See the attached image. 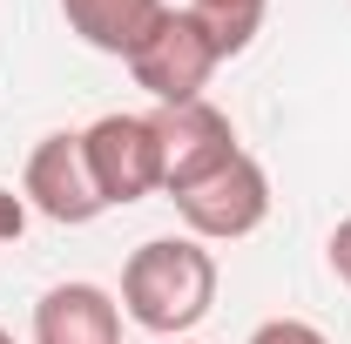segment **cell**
Returning a JSON list of instances; mask_svg holds the SVG:
<instances>
[{
  "mask_svg": "<svg viewBox=\"0 0 351 344\" xmlns=\"http://www.w3.org/2000/svg\"><path fill=\"white\" fill-rule=\"evenodd\" d=\"M217 304V257L196 236H149L122 263V317L149 338H189Z\"/></svg>",
  "mask_w": 351,
  "mask_h": 344,
  "instance_id": "cell-1",
  "label": "cell"
},
{
  "mask_svg": "<svg viewBox=\"0 0 351 344\" xmlns=\"http://www.w3.org/2000/svg\"><path fill=\"white\" fill-rule=\"evenodd\" d=\"M223 68V47L210 41V27L189 14V7H169L156 21V34L129 54V75L142 95H156V108H182V101H203L210 75Z\"/></svg>",
  "mask_w": 351,
  "mask_h": 344,
  "instance_id": "cell-2",
  "label": "cell"
},
{
  "mask_svg": "<svg viewBox=\"0 0 351 344\" xmlns=\"http://www.w3.org/2000/svg\"><path fill=\"white\" fill-rule=\"evenodd\" d=\"M169 203H176V216L189 223L196 243H243L250 230H263V216H270V175H263L257 156L237 149L217 175H203L196 189H182Z\"/></svg>",
  "mask_w": 351,
  "mask_h": 344,
  "instance_id": "cell-3",
  "label": "cell"
},
{
  "mask_svg": "<svg viewBox=\"0 0 351 344\" xmlns=\"http://www.w3.org/2000/svg\"><path fill=\"white\" fill-rule=\"evenodd\" d=\"M82 156L88 175L101 189V203H142L162 189V142H156V122L149 115H101L82 129Z\"/></svg>",
  "mask_w": 351,
  "mask_h": 344,
  "instance_id": "cell-4",
  "label": "cell"
},
{
  "mask_svg": "<svg viewBox=\"0 0 351 344\" xmlns=\"http://www.w3.org/2000/svg\"><path fill=\"white\" fill-rule=\"evenodd\" d=\"M21 196H27V210H41L61 230H82V223H95V216L108 210L101 189H95V175H88L82 129H54V135L34 142V156L21 169Z\"/></svg>",
  "mask_w": 351,
  "mask_h": 344,
  "instance_id": "cell-5",
  "label": "cell"
},
{
  "mask_svg": "<svg viewBox=\"0 0 351 344\" xmlns=\"http://www.w3.org/2000/svg\"><path fill=\"white\" fill-rule=\"evenodd\" d=\"M156 142H162V196L196 189L203 175H217L237 156V129L217 101H182V108H156Z\"/></svg>",
  "mask_w": 351,
  "mask_h": 344,
  "instance_id": "cell-6",
  "label": "cell"
},
{
  "mask_svg": "<svg viewBox=\"0 0 351 344\" xmlns=\"http://www.w3.org/2000/svg\"><path fill=\"white\" fill-rule=\"evenodd\" d=\"M34 344H122V304L101 284H54L34 304Z\"/></svg>",
  "mask_w": 351,
  "mask_h": 344,
  "instance_id": "cell-7",
  "label": "cell"
},
{
  "mask_svg": "<svg viewBox=\"0 0 351 344\" xmlns=\"http://www.w3.org/2000/svg\"><path fill=\"white\" fill-rule=\"evenodd\" d=\"M162 14H169V0H61V21L95 54H115V61H129L135 47L156 34Z\"/></svg>",
  "mask_w": 351,
  "mask_h": 344,
  "instance_id": "cell-8",
  "label": "cell"
},
{
  "mask_svg": "<svg viewBox=\"0 0 351 344\" xmlns=\"http://www.w3.org/2000/svg\"><path fill=\"white\" fill-rule=\"evenodd\" d=\"M263 7H270V0H189V14H196V21L210 27V41L223 47V61H230V54H243V47L257 41Z\"/></svg>",
  "mask_w": 351,
  "mask_h": 344,
  "instance_id": "cell-9",
  "label": "cell"
},
{
  "mask_svg": "<svg viewBox=\"0 0 351 344\" xmlns=\"http://www.w3.org/2000/svg\"><path fill=\"white\" fill-rule=\"evenodd\" d=\"M250 344H331V338L317 324H304V317H270V324L250 331Z\"/></svg>",
  "mask_w": 351,
  "mask_h": 344,
  "instance_id": "cell-10",
  "label": "cell"
},
{
  "mask_svg": "<svg viewBox=\"0 0 351 344\" xmlns=\"http://www.w3.org/2000/svg\"><path fill=\"white\" fill-rule=\"evenodd\" d=\"M27 230V196H14L7 182H0V243H14Z\"/></svg>",
  "mask_w": 351,
  "mask_h": 344,
  "instance_id": "cell-11",
  "label": "cell"
},
{
  "mask_svg": "<svg viewBox=\"0 0 351 344\" xmlns=\"http://www.w3.org/2000/svg\"><path fill=\"white\" fill-rule=\"evenodd\" d=\"M324 250H331V270H338V277L351 284V216L338 223V230H331V243H324Z\"/></svg>",
  "mask_w": 351,
  "mask_h": 344,
  "instance_id": "cell-12",
  "label": "cell"
},
{
  "mask_svg": "<svg viewBox=\"0 0 351 344\" xmlns=\"http://www.w3.org/2000/svg\"><path fill=\"white\" fill-rule=\"evenodd\" d=\"M0 344H14V331H0Z\"/></svg>",
  "mask_w": 351,
  "mask_h": 344,
  "instance_id": "cell-13",
  "label": "cell"
},
{
  "mask_svg": "<svg viewBox=\"0 0 351 344\" xmlns=\"http://www.w3.org/2000/svg\"><path fill=\"white\" fill-rule=\"evenodd\" d=\"M162 344H189V338H162Z\"/></svg>",
  "mask_w": 351,
  "mask_h": 344,
  "instance_id": "cell-14",
  "label": "cell"
}]
</instances>
